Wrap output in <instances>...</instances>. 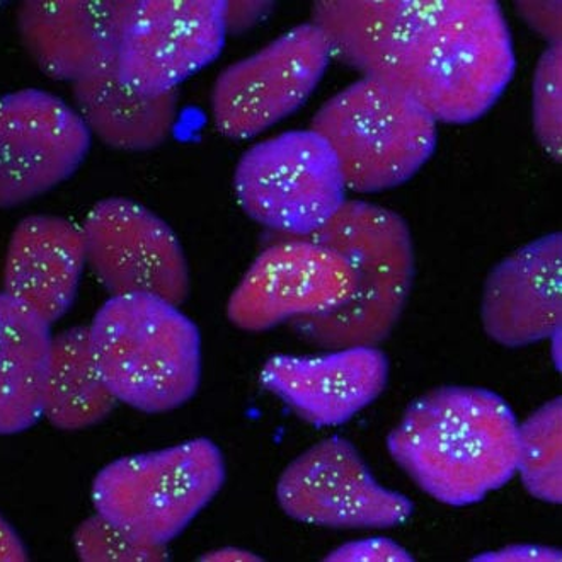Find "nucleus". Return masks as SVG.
<instances>
[{"instance_id": "f3484780", "label": "nucleus", "mask_w": 562, "mask_h": 562, "mask_svg": "<svg viewBox=\"0 0 562 562\" xmlns=\"http://www.w3.org/2000/svg\"><path fill=\"white\" fill-rule=\"evenodd\" d=\"M86 267L82 227L58 215H27L9 239L2 293L54 326L72 308Z\"/></svg>"}, {"instance_id": "6e6552de", "label": "nucleus", "mask_w": 562, "mask_h": 562, "mask_svg": "<svg viewBox=\"0 0 562 562\" xmlns=\"http://www.w3.org/2000/svg\"><path fill=\"white\" fill-rule=\"evenodd\" d=\"M330 52L319 27H292L251 57L228 65L212 89V119L224 137H258L304 106Z\"/></svg>"}, {"instance_id": "412c9836", "label": "nucleus", "mask_w": 562, "mask_h": 562, "mask_svg": "<svg viewBox=\"0 0 562 562\" xmlns=\"http://www.w3.org/2000/svg\"><path fill=\"white\" fill-rule=\"evenodd\" d=\"M416 0H324L312 8L330 58L376 76L415 12Z\"/></svg>"}, {"instance_id": "f03ea898", "label": "nucleus", "mask_w": 562, "mask_h": 562, "mask_svg": "<svg viewBox=\"0 0 562 562\" xmlns=\"http://www.w3.org/2000/svg\"><path fill=\"white\" fill-rule=\"evenodd\" d=\"M518 425L496 392L440 387L407 407L389 435L387 449L431 498L475 505L517 474Z\"/></svg>"}, {"instance_id": "423d86ee", "label": "nucleus", "mask_w": 562, "mask_h": 562, "mask_svg": "<svg viewBox=\"0 0 562 562\" xmlns=\"http://www.w3.org/2000/svg\"><path fill=\"white\" fill-rule=\"evenodd\" d=\"M225 460L206 438L122 457L95 475V514L140 542L166 548L217 496Z\"/></svg>"}, {"instance_id": "0eeeda50", "label": "nucleus", "mask_w": 562, "mask_h": 562, "mask_svg": "<svg viewBox=\"0 0 562 562\" xmlns=\"http://www.w3.org/2000/svg\"><path fill=\"white\" fill-rule=\"evenodd\" d=\"M234 193L247 217L281 237L312 236L346 202L338 157L312 130H290L247 148Z\"/></svg>"}, {"instance_id": "4468645a", "label": "nucleus", "mask_w": 562, "mask_h": 562, "mask_svg": "<svg viewBox=\"0 0 562 562\" xmlns=\"http://www.w3.org/2000/svg\"><path fill=\"white\" fill-rule=\"evenodd\" d=\"M134 8L128 0H27L15 11V24L38 69L76 85L116 64Z\"/></svg>"}, {"instance_id": "9b49d317", "label": "nucleus", "mask_w": 562, "mask_h": 562, "mask_svg": "<svg viewBox=\"0 0 562 562\" xmlns=\"http://www.w3.org/2000/svg\"><path fill=\"white\" fill-rule=\"evenodd\" d=\"M355 274L338 252L307 237H281L246 271L228 299L234 326L262 333L333 311L350 299Z\"/></svg>"}, {"instance_id": "f8f14e48", "label": "nucleus", "mask_w": 562, "mask_h": 562, "mask_svg": "<svg viewBox=\"0 0 562 562\" xmlns=\"http://www.w3.org/2000/svg\"><path fill=\"white\" fill-rule=\"evenodd\" d=\"M222 0H142L123 31L116 72L144 94H168L221 57Z\"/></svg>"}, {"instance_id": "5701e85b", "label": "nucleus", "mask_w": 562, "mask_h": 562, "mask_svg": "<svg viewBox=\"0 0 562 562\" xmlns=\"http://www.w3.org/2000/svg\"><path fill=\"white\" fill-rule=\"evenodd\" d=\"M74 549L86 562H157L168 554L166 548L140 542L99 514L76 528Z\"/></svg>"}, {"instance_id": "4be33fe9", "label": "nucleus", "mask_w": 562, "mask_h": 562, "mask_svg": "<svg viewBox=\"0 0 562 562\" xmlns=\"http://www.w3.org/2000/svg\"><path fill=\"white\" fill-rule=\"evenodd\" d=\"M525 490L540 502L562 503V400L555 397L518 425V462Z\"/></svg>"}, {"instance_id": "b1692460", "label": "nucleus", "mask_w": 562, "mask_h": 562, "mask_svg": "<svg viewBox=\"0 0 562 562\" xmlns=\"http://www.w3.org/2000/svg\"><path fill=\"white\" fill-rule=\"evenodd\" d=\"M533 128L549 156L562 157V46L543 52L533 77Z\"/></svg>"}, {"instance_id": "39448f33", "label": "nucleus", "mask_w": 562, "mask_h": 562, "mask_svg": "<svg viewBox=\"0 0 562 562\" xmlns=\"http://www.w3.org/2000/svg\"><path fill=\"white\" fill-rule=\"evenodd\" d=\"M312 132L338 157L346 190L380 193L407 183L437 150L434 116L391 80L361 76L327 99Z\"/></svg>"}, {"instance_id": "6ab92c4d", "label": "nucleus", "mask_w": 562, "mask_h": 562, "mask_svg": "<svg viewBox=\"0 0 562 562\" xmlns=\"http://www.w3.org/2000/svg\"><path fill=\"white\" fill-rule=\"evenodd\" d=\"M52 326L0 293V435L23 434L43 418Z\"/></svg>"}, {"instance_id": "7ed1b4c3", "label": "nucleus", "mask_w": 562, "mask_h": 562, "mask_svg": "<svg viewBox=\"0 0 562 562\" xmlns=\"http://www.w3.org/2000/svg\"><path fill=\"white\" fill-rule=\"evenodd\" d=\"M307 239L348 261L355 289L339 307L293 321L296 333L327 351L385 341L403 316L415 280V247L406 221L384 206L346 200Z\"/></svg>"}, {"instance_id": "a211bd4d", "label": "nucleus", "mask_w": 562, "mask_h": 562, "mask_svg": "<svg viewBox=\"0 0 562 562\" xmlns=\"http://www.w3.org/2000/svg\"><path fill=\"white\" fill-rule=\"evenodd\" d=\"M74 110L91 137L126 153L168 142L179 119L178 92L144 94L123 82L116 67L72 85Z\"/></svg>"}, {"instance_id": "f257e3e1", "label": "nucleus", "mask_w": 562, "mask_h": 562, "mask_svg": "<svg viewBox=\"0 0 562 562\" xmlns=\"http://www.w3.org/2000/svg\"><path fill=\"white\" fill-rule=\"evenodd\" d=\"M517 70L514 38L494 0H416L375 77L409 92L435 122L483 119Z\"/></svg>"}, {"instance_id": "c85d7f7f", "label": "nucleus", "mask_w": 562, "mask_h": 562, "mask_svg": "<svg viewBox=\"0 0 562 562\" xmlns=\"http://www.w3.org/2000/svg\"><path fill=\"white\" fill-rule=\"evenodd\" d=\"M27 549L14 527L0 515V562H24Z\"/></svg>"}, {"instance_id": "c756f323", "label": "nucleus", "mask_w": 562, "mask_h": 562, "mask_svg": "<svg viewBox=\"0 0 562 562\" xmlns=\"http://www.w3.org/2000/svg\"><path fill=\"white\" fill-rule=\"evenodd\" d=\"M202 561L256 562L259 561V558L252 554V552L244 551V549L224 548L218 549V551L209 552V554L203 555Z\"/></svg>"}, {"instance_id": "393cba45", "label": "nucleus", "mask_w": 562, "mask_h": 562, "mask_svg": "<svg viewBox=\"0 0 562 562\" xmlns=\"http://www.w3.org/2000/svg\"><path fill=\"white\" fill-rule=\"evenodd\" d=\"M326 561L335 562H367V561H389V562H409L415 558L401 548L391 539H366L357 542H348L341 548L335 549L327 555Z\"/></svg>"}, {"instance_id": "bb28decb", "label": "nucleus", "mask_w": 562, "mask_h": 562, "mask_svg": "<svg viewBox=\"0 0 562 562\" xmlns=\"http://www.w3.org/2000/svg\"><path fill=\"white\" fill-rule=\"evenodd\" d=\"M562 555L559 549L542 548V546H509L498 552H487V554L477 555L472 561H561Z\"/></svg>"}, {"instance_id": "cd10ccee", "label": "nucleus", "mask_w": 562, "mask_h": 562, "mask_svg": "<svg viewBox=\"0 0 562 562\" xmlns=\"http://www.w3.org/2000/svg\"><path fill=\"white\" fill-rule=\"evenodd\" d=\"M265 4L262 2H225L227 33L246 30L258 21Z\"/></svg>"}, {"instance_id": "20e7f679", "label": "nucleus", "mask_w": 562, "mask_h": 562, "mask_svg": "<svg viewBox=\"0 0 562 562\" xmlns=\"http://www.w3.org/2000/svg\"><path fill=\"white\" fill-rule=\"evenodd\" d=\"M88 327L95 366L119 403L160 415L196 394L202 336L178 305L154 295L110 296Z\"/></svg>"}, {"instance_id": "a878e982", "label": "nucleus", "mask_w": 562, "mask_h": 562, "mask_svg": "<svg viewBox=\"0 0 562 562\" xmlns=\"http://www.w3.org/2000/svg\"><path fill=\"white\" fill-rule=\"evenodd\" d=\"M517 11L551 45L561 43V2H518Z\"/></svg>"}, {"instance_id": "2eb2a0df", "label": "nucleus", "mask_w": 562, "mask_h": 562, "mask_svg": "<svg viewBox=\"0 0 562 562\" xmlns=\"http://www.w3.org/2000/svg\"><path fill=\"white\" fill-rule=\"evenodd\" d=\"M261 382L314 426H338L379 400L389 382V360L376 346H353L319 357L278 355Z\"/></svg>"}, {"instance_id": "1a4fd4ad", "label": "nucleus", "mask_w": 562, "mask_h": 562, "mask_svg": "<svg viewBox=\"0 0 562 562\" xmlns=\"http://www.w3.org/2000/svg\"><path fill=\"white\" fill-rule=\"evenodd\" d=\"M88 267L111 296L154 295L181 305L190 265L175 231L128 198H106L82 225Z\"/></svg>"}, {"instance_id": "ddd939ff", "label": "nucleus", "mask_w": 562, "mask_h": 562, "mask_svg": "<svg viewBox=\"0 0 562 562\" xmlns=\"http://www.w3.org/2000/svg\"><path fill=\"white\" fill-rule=\"evenodd\" d=\"M92 137L74 106L42 89L0 95V209L23 205L82 166Z\"/></svg>"}, {"instance_id": "dca6fc26", "label": "nucleus", "mask_w": 562, "mask_h": 562, "mask_svg": "<svg viewBox=\"0 0 562 562\" xmlns=\"http://www.w3.org/2000/svg\"><path fill=\"white\" fill-rule=\"evenodd\" d=\"M481 317L486 335L506 348L561 338V233L525 244L491 271Z\"/></svg>"}, {"instance_id": "9d476101", "label": "nucleus", "mask_w": 562, "mask_h": 562, "mask_svg": "<svg viewBox=\"0 0 562 562\" xmlns=\"http://www.w3.org/2000/svg\"><path fill=\"white\" fill-rule=\"evenodd\" d=\"M277 498L293 520L326 528H392L409 520L415 505L373 477L351 441H317L278 479Z\"/></svg>"}, {"instance_id": "aec40b11", "label": "nucleus", "mask_w": 562, "mask_h": 562, "mask_svg": "<svg viewBox=\"0 0 562 562\" xmlns=\"http://www.w3.org/2000/svg\"><path fill=\"white\" fill-rule=\"evenodd\" d=\"M119 401L92 355L88 326L69 327L52 338L43 418L61 431H82L106 419Z\"/></svg>"}]
</instances>
